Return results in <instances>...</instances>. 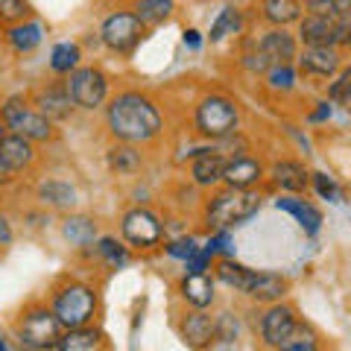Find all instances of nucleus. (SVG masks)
Returning <instances> with one entry per match:
<instances>
[{
    "mask_svg": "<svg viewBox=\"0 0 351 351\" xmlns=\"http://www.w3.org/2000/svg\"><path fill=\"white\" fill-rule=\"evenodd\" d=\"M179 334H182V343L193 348V351H205L217 343V319L208 316L205 311H193V313H184L182 322H179Z\"/></svg>",
    "mask_w": 351,
    "mask_h": 351,
    "instance_id": "nucleus-11",
    "label": "nucleus"
},
{
    "mask_svg": "<svg viewBox=\"0 0 351 351\" xmlns=\"http://www.w3.org/2000/svg\"><path fill=\"white\" fill-rule=\"evenodd\" d=\"M62 234L71 246L85 249L97 240V223L85 214H71V217H64V223H62Z\"/></svg>",
    "mask_w": 351,
    "mask_h": 351,
    "instance_id": "nucleus-24",
    "label": "nucleus"
},
{
    "mask_svg": "<svg viewBox=\"0 0 351 351\" xmlns=\"http://www.w3.org/2000/svg\"><path fill=\"white\" fill-rule=\"evenodd\" d=\"M120 234L135 249H156L164 240V226L147 208H132V211H126L123 219H120Z\"/></svg>",
    "mask_w": 351,
    "mask_h": 351,
    "instance_id": "nucleus-9",
    "label": "nucleus"
},
{
    "mask_svg": "<svg viewBox=\"0 0 351 351\" xmlns=\"http://www.w3.org/2000/svg\"><path fill=\"white\" fill-rule=\"evenodd\" d=\"M0 158H3L15 173L29 167L32 158H36L32 141H27L24 135H15V132H12V135H6L3 141H0Z\"/></svg>",
    "mask_w": 351,
    "mask_h": 351,
    "instance_id": "nucleus-22",
    "label": "nucleus"
},
{
    "mask_svg": "<svg viewBox=\"0 0 351 351\" xmlns=\"http://www.w3.org/2000/svg\"><path fill=\"white\" fill-rule=\"evenodd\" d=\"M261 12L263 21H269L272 27H287L302 21V3L299 0H263Z\"/></svg>",
    "mask_w": 351,
    "mask_h": 351,
    "instance_id": "nucleus-27",
    "label": "nucleus"
},
{
    "mask_svg": "<svg viewBox=\"0 0 351 351\" xmlns=\"http://www.w3.org/2000/svg\"><path fill=\"white\" fill-rule=\"evenodd\" d=\"M311 182H313V188H316V193H319L322 199L339 202V188H337V182L328 173H311Z\"/></svg>",
    "mask_w": 351,
    "mask_h": 351,
    "instance_id": "nucleus-39",
    "label": "nucleus"
},
{
    "mask_svg": "<svg viewBox=\"0 0 351 351\" xmlns=\"http://www.w3.org/2000/svg\"><path fill=\"white\" fill-rule=\"evenodd\" d=\"M211 258H214V255H208L205 249H199V252H196V255L188 261V272H208V269H211Z\"/></svg>",
    "mask_w": 351,
    "mask_h": 351,
    "instance_id": "nucleus-43",
    "label": "nucleus"
},
{
    "mask_svg": "<svg viewBox=\"0 0 351 351\" xmlns=\"http://www.w3.org/2000/svg\"><path fill=\"white\" fill-rule=\"evenodd\" d=\"M29 15V3L27 0H0V21L9 24H21Z\"/></svg>",
    "mask_w": 351,
    "mask_h": 351,
    "instance_id": "nucleus-38",
    "label": "nucleus"
},
{
    "mask_svg": "<svg viewBox=\"0 0 351 351\" xmlns=\"http://www.w3.org/2000/svg\"><path fill=\"white\" fill-rule=\"evenodd\" d=\"M144 21L138 18V12H129V9H117L112 12L103 27H100V36H103V44L108 50L114 53H132L144 38Z\"/></svg>",
    "mask_w": 351,
    "mask_h": 351,
    "instance_id": "nucleus-7",
    "label": "nucleus"
},
{
    "mask_svg": "<svg viewBox=\"0 0 351 351\" xmlns=\"http://www.w3.org/2000/svg\"><path fill=\"white\" fill-rule=\"evenodd\" d=\"M295 325H299V319H295V311L290 304H281V302L269 304L261 316V343L278 351L284 346V339L295 331Z\"/></svg>",
    "mask_w": 351,
    "mask_h": 351,
    "instance_id": "nucleus-10",
    "label": "nucleus"
},
{
    "mask_svg": "<svg viewBox=\"0 0 351 351\" xmlns=\"http://www.w3.org/2000/svg\"><path fill=\"white\" fill-rule=\"evenodd\" d=\"M237 29H240V12H237L234 6H226L223 12H219V18L214 21V27H211V32H208V38L217 44V41H223L228 32H237Z\"/></svg>",
    "mask_w": 351,
    "mask_h": 351,
    "instance_id": "nucleus-34",
    "label": "nucleus"
},
{
    "mask_svg": "<svg viewBox=\"0 0 351 351\" xmlns=\"http://www.w3.org/2000/svg\"><path fill=\"white\" fill-rule=\"evenodd\" d=\"M223 173H226V158L214 149H199L193 156L191 164V179L199 184V188H214V184L223 182Z\"/></svg>",
    "mask_w": 351,
    "mask_h": 351,
    "instance_id": "nucleus-17",
    "label": "nucleus"
},
{
    "mask_svg": "<svg viewBox=\"0 0 351 351\" xmlns=\"http://www.w3.org/2000/svg\"><path fill=\"white\" fill-rule=\"evenodd\" d=\"M243 68L252 71V73H267L272 68V59L258 47L255 53H246V56H243Z\"/></svg>",
    "mask_w": 351,
    "mask_h": 351,
    "instance_id": "nucleus-40",
    "label": "nucleus"
},
{
    "mask_svg": "<svg viewBox=\"0 0 351 351\" xmlns=\"http://www.w3.org/2000/svg\"><path fill=\"white\" fill-rule=\"evenodd\" d=\"M179 293L193 311H205L214 302V278L208 272H188L179 281Z\"/></svg>",
    "mask_w": 351,
    "mask_h": 351,
    "instance_id": "nucleus-18",
    "label": "nucleus"
},
{
    "mask_svg": "<svg viewBox=\"0 0 351 351\" xmlns=\"http://www.w3.org/2000/svg\"><path fill=\"white\" fill-rule=\"evenodd\" d=\"M269 179H272V184H276V188L299 196V193L307 191V184H311V173H307L304 164L284 158V161H276V164L269 167Z\"/></svg>",
    "mask_w": 351,
    "mask_h": 351,
    "instance_id": "nucleus-15",
    "label": "nucleus"
},
{
    "mask_svg": "<svg viewBox=\"0 0 351 351\" xmlns=\"http://www.w3.org/2000/svg\"><path fill=\"white\" fill-rule=\"evenodd\" d=\"M184 44H188L191 50H199V44H202L199 29H184Z\"/></svg>",
    "mask_w": 351,
    "mask_h": 351,
    "instance_id": "nucleus-46",
    "label": "nucleus"
},
{
    "mask_svg": "<svg viewBox=\"0 0 351 351\" xmlns=\"http://www.w3.org/2000/svg\"><path fill=\"white\" fill-rule=\"evenodd\" d=\"M0 120L6 129H12L15 135H24L27 141H50L53 138V123L50 117H44L38 108H29L24 97H9L6 106L0 108Z\"/></svg>",
    "mask_w": 351,
    "mask_h": 351,
    "instance_id": "nucleus-6",
    "label": "nucleus"
},
{
    "mask_svg": "<svg viewBox=\"0 0 351 351\" xmlns=\"http://www.w3.org/2000/svg\"><path fill=\"white\" fill-rule=\"evenodd\" d=\"M3 138H6V123L0 120V141H3Z\"/></svg>",
    "mask_w": 351,
    "mask_h": 351,
    "instance_id": "nucleus-49",
    "label": "nucleus"
},
{
    "mask_svg": "<svg viewBox=\"0 0 351 351\" xmlns=\"http://www.w3.org/2000/svg\"><path fill=\"white\" fill-rule=\"evenodd\" d=\"M261 208V193L258 191H243V188H223L217 191L205 205V223L217 228V232H228L249 217H255Z\"/></svg>",
    "mask_w": 351,
    "mask_h": 351,
    "instance_id": "nucleus-2",
    "label": "nucleus"
},
{
    "mask_svg": "<svg viewBox=\"0 0 351 351\" xmlns=\"http://www.w3.org/2000/svg\"><path fill=\"white\" fill-rule=\"evenodd\" d=\"M12 243V226H9L6 217H0V246H9Z\"/></svg>",
    "mask_w": 351,
    "mask_h": 351,
    "instance_id": "nucleus-44",
    "label": "nucleus"
},
{
    "mask_svg": "<svg viewBox=\"0 0 351 351\" xmlns=\"http://www.w3.org/2000/svg\"><path fill=\"white\" fill-rule=\"evenodd\" d=\"M97 255H100L112 269H120V267H126V263H129L126 246H120L114 237H100V240H97Z\"/></svg>",
    "mask_w": 351,
    "mask_h": 351,
    "instance_id": "nucleus-32",
    "label": "nucleus"
},
{
    "mask_svg": "<svg viewBox=\"0 0 351 351\" xmlns=\"http://www.w3.org/2000/svg\"><path fill=\"white\" fill-rule=\"evenodd\" d=\"M267 85L272 91H293L295 88V71L293 64H272L267 71Z\"/></svg>",
    "mask_w": 351,
    "mask_h": 351,
    "instance_id": "nucleus-35",
    "label": "nucleus"
},
{
    "mask_svg": "<svg viewBox=\"0 0 351 351\" xmlns=\"http://www.w3.org/2000/svg\"><path fill=\"white\" fill-rule=\"evenodd\" d=\"M304 9H307V15L339 21L351 15V0H304Z\"/></svg>",
    "mask_w": 351,
    "mask_h": 351,
    "instance_id": "nucleus-31",
    "label": "nucleus"
},
{
    "mask_svg": "<svg viewBox=\"0 0 351 351\" xmlns=\"http://www.w3.org/2000/svg\"><path fill=\"white\" fill-rule=\"evenodd\" d=\"M334 47H339V50L351 47V15H346V18H339V21H337V32H334Z\"/></svg>",
    "mask_w": 351,
    "mask_h": 351,
    "instance_id": "nucleus-41",
    "label": "nucleus"
},
{
    "mask_svg": "<svg viewBox=\"0 0 351 351\" xmlns=\"http://www.w3.org/2000/svg\"><path fill=\"white\" fill-rule=\"evenodd\" d=\"M36 108L50 120H68L73 112V100L64 85H44L36 91Z\"/></svg>",
    "mask_w": 351,
    "mask_h": 351,
    "instance_id": "nucleus-16",
    "label": "nucleus"
},
{
    "mask_svg": "<svg viewBox=\"0 0 351 351\" xmlns=\"http://www.w3.org/2000/svg\"><path fill=\"white\" fill-rule=\"evenodd\" d=\"M0 351H9V346H6V339L0 337Z\"/></svg>",
    "mask_w": 351,
    "mask_h": 351,
    "instance_id": "nucleus-50",
    "label": "nucleus"
},
{
    "mask_svg": "<svg viewBox=\"0 0 351 351\" xmlns=\"http://www.w3.org/2000/svg\"><path fill=\"white\" fill-rule=\"evenodd\" d=\"M276 208L284 214H290L295 223L302 226V232L304 234H319V228H322V211L316 208L311 199H302V196H278L276 199Z\"/></svg>",
    "mask_w": 351,
    "mask_h": 351,
    "instance_id": "nucleus-13",
    "label": "nucleus"
},
{
    "mask_svg": "<svg viewBox=\"0 0 351 351\" xmlns=\"http://www.w3.org/2000/svg\"><path fill=\"white\" fill-rule=\"evenodd\" d=\"M328 100L331 103H351V68H343L337 80L328 85Z\"/></svg>",
    "mask_w": 351,
    "mask_h": 351,
    "instance_id": "nucleus-36",
    "label": "nucleus"
},
{
    "mask_svg": "<svg viewBox=\"0 0 351 351\" xmlns=\"http://www.w3.org/2000/svg\"><path fill=\"white\" fill-rule=\"evenodd\" d=\"M299 68L304 76L331 80L343 71V56H339V47H304L299 56Z\"/></svg>",
    "mask_w": 351,
    "mask_h": 351,
    "instance_id": "nucleus-12",
    "label": "nucleus"
},
{
    "mask_svg": "<svg viewBox=\"0 0 351 351\" xmlns=\"http://www.w3.org/2000/svg\"><path fill=\"white\" fill-rule=\"evenodd\" d=\"M331 117V103H319V108H316V112L311 114V123H322V120H328Z\"/></svg>",
    "mask_w": 351,
    "mask_h": 351,
    "instance_id": "nucleus-45",
    "label": "nucleus"
},
{
    "mask_svg": "<svg viewBox=\"0 0 351 351\" xmlns=\"http://www.w3.org/2000/svg\"><path fill=\"white\" fill-rule=\"evenodd\" d=\"M6 41L15 53H32L44 41V27L36 24V21H21V24L9 27Z\"/></svg>",
    "mask_w": 351,
    "mask_h": 351,
    "instance_id": "nucleus-26",
    "label": "nucleus"
},
{
    "mask_svg": "<svg viewBox=\"0 0 351 351\" xmlns=\"http://www.w3.org/2000/svg\"><path fill=\"white\" fill-rule=\"evenodd\" d=\"M97 346H100V331L91 325H85V328H71V331H64L53 351H91Z\"/></svg>",
    "mask_w": 351,
    "mask_h": 351,
    "instance_id": "nucleus-29",
    "label": "nucleus"
},
{
    "mask_svg": "<svg viewBox=\"0 0 351 351\" xmlns=\"http://www.w3.org/2000/svg\"><path fill=\"white\" fill-rule=\"evenodd\" d=\"M214 272L226 287H232V290L243 293V295H249L252 284H255V278H258V269H249V267H243V263H237L232 258H219Z\"/></svg>",
    "mask_w": 351,
    "mask_h": 351,
    "instance_id": "nucleus-21",
    "label": "nucleus"
},
{
    "mask_svg": "<svg viewBox=\"0 0 351 351\" xmlns=\"http://www.w3.org/2000/svg\"><path fill=\"white\" fill-rule=\"evenodd\" d=\"M38 199L50 208H73L76 205V188L68 182H59V179H50V182H41L38 184Z\"/></svg>",
    "mask_w": 351,
    "mask_h": 351,
    "instance_id": "nucleus-28",
    "label": "nucleus"
},
{
    "mask_svg": "<svg viewBox=\"0 0 351 351\" xmlns=\"http://www.w3.org/2000/svg\"><path fill=\"white\" fill-rule=\"evenodd\" d=\"M59 337H62V325L56 319V313H53V307H44V304L27 307L15 325V339L24 351L56 348Z\"/></svg>",
    "mask_w": 351,
    "mask_h": 351,
    "instance_id": "nucleus-3",
    "label": "nucleus"
},
{
    "mask_svg": "<svg viewBox=\"0 0 351 351\" xmlns=\"http://www.w3.org/2000/svg\"><path fill=\"white\" fill-rule=\"evenodd\" d=\"M261 50L272 59V64H293L295 53H299V44H295V36H290L284 27H272L261 38Z\"/></svg>",
    "mask_w": 351,
    "mask_h": 351,
    "instance_id": "nucleus-19",
    "label": "nucleus"
},
{
    "mask_svg": "<svg viewBox=\"0 0 351 351\" xmlns=\"http://www.w3.org/2000/svg\"><path fill=\"white\" fill-rule=\"evenodd\" d=\"M193 123H196V132H199L202 138L223 141V138L237 132V123H240L237 103L228 100V97H223V94L205 97V100H199V106H196Z\"/></svg>",
    "mask_w": 351,
    "mask_h": 351,
    "instance_id": "nucleus-5",
    "label": "nucleus"
},
{
    "mask_svg": "<svg viewBox=\"0 0 351 351\" xmlns=\"http://www.w3.org/2000/svg\"><path fill=\"white\" fill-rule=\"evenodd\" d=\"M64 88H68L73 106L85 108V112H94L108 100V76L100 68H76Z\"/></svg>",
    "mask_w": 351,
    "mask_h": 351,
    "instance_id": "nucleus-8",
    "label": "nucleus"
},
{
    "mask_svg": "<svg viewBox=\"0 0 351 351\" xmlns=\"http://www.w3.org/2000/svg\"><path fill=\"white\" fill-rule=\"evenodd\" d=\"M106 164L117 176H135L144 167V156H141V149H135V144H123L120 141V144H114L106 152Z\"/></svg>",
    "mask_w": 351,
    "mask_h": 351,
    "instance_id": "nucleus-23",
    "label": "nucleus"
},
{
    "mask_svg": "<svg viewBox=\"0 0 351 351\" xmlns=\"http://www.w3.org/2000/svg\"><path fill=\"white\" fill-rule=\"evenodd\" d=\"M278 351H319V343H302V346H284Z\"/></svg>",
    "mask_w": 351,
    "mask_h": 351,
    "instance_id": "nucleus-48",
    "label": "nucleus"
},
{
    "mask_svg": "<svg viewBox=\"0 0 351 351\" xmlns=\"http://www.w3.org/2000/svg\"><path fill=\"white\" fill-rule=\"evenodd\" d=\"M164 249H167V255H170V258L188 263V261H191V258H193L202 246L196 243V237H179V240H170V243L164 246Z\"/></svg>",
    "mask_w": 351,
    "mask_h": 351,
    "instance_id": "nucleus-37",
    "label": "nucleus"
},
{
    "mask_svg": "<svg viewBox=\"0 0 351 351\" xmlns=\"http://www.w3.org/2000/svg\"><path fill=\"white\" fill-rule=\"evenodd\" d=\"M208 255H219V252H232V237L228 232H217L211 240H208V246H202Z\"/></svg>",
    "mask_w": 351,
    "mask_h": 351,
    "instance_id": "nucleus-42",
    "label": "nucleus"
},
{
    "mask_svg": "<svg viewBox=\"0 0 351 351\" xmlns=\"http://www.w3.org/2000/svg\"><path fill=\"white\" fill-rule=\"evenodd\" d=\"M334 32H337V21L316 15H304L299 21V38L304 47H334Z\"/></svg>",
    "mask_w": 351,
    "mask_h": 351,
    "instance_id": "nucleus-20",
    "label": "nucleus"
},
{
    "mask_svg": "<svg viewBox=\"0 0 351 351\" xmlns=\"http://www.w3.org/2000/svg\"><path fill=\"white\" fill-rule=\"evenodd\" d=\"M263 179V164L252 156H234L226 161V173H223V184L226 188H255Z\"/></svg>",
    "mask_w": 351,
    "mask_h": 351,
    "instance_id": "nucleus-14",
    "label": "nucleus"
},
{
    "mask_svg": "<svg viewBox=\"0 0 351 351\" xmlns=\"http://www.w3.org/2000/svg\"><path fill=\"white\" fill-rule=\"evenodd\" d=\"M108 132L123 144H147L158 138L161 132V112L158 106L141 91H123L108 103L106 112Z\"/></svg>",
    "mask_w": 351,
    "mask_h": 351,
    "instance_id": "nucleus-1",
    "label": "nucleus"
},
{
    "mask_svg": "<svg viewBox=\"0 0 351 351\" xmlns=\"http://www.w3.org/2000/svg\"><path fill=\"white\" fill-rule=\"evenodd\" d=\"M284 295H287V278L276 276V272H258V278L249 290V299H255L261 304H276Z\"/></svg>",
    "mask_w": 351,
    "mask_h": 351,
    "instance_id": "nucleus-25",
    "label": "nucleus"
},
{
    "mask_svg": "<svg viewBox=\"0 0 351 351\" xmlns=\"http://www.w3.org/2000/svg\"><path fill=\"white\" fill-rule=\"evenodd\" d=\"M80 59H82V50H80V44H73V41H62L53 47L50 53V68L53 73H73L76 68H80Z\"/></svg>",
    "mask_w": 351,
    "mask_h": 351,
    "instance_id": "nucleus-30",
    "label": "nucleus"
},
{
    "mask_svg": "<svg viewBox=\"0 0 351 351\" xmlns=\"http://www.w3.org/2000/svg\"><path fill=\"white\" fill-rule=\"evenodd\" d=\"M53 313L64 331L71 328H85L97 313V293L82 281H71L53 295Z\"/></svg>",
    "mask_w": 351,
    "mask_h": 351,
    "instance_id": "nucleus-4",
    "label": "nucleus"
},
{
    "mask_svg": "<svg viewBox=\"0 0 351 351\" xmlns=\"http://www.w3.org/2000/svg\"><path fill=\"white\" fill-rule=\"evenodd\" d=\"M173 0H138V18L144 21V24H158V21L170 18L173 12Z\"/></svg>",
    "mask_w": 351,
    "mask_h": 351,
    "instance_id": "nucleus-33",
    "label": "nucleus"
},
{
    "mask_svg": "<svg viewBox=\"0 0 351 351\" xmlns=\"http://www.w3.org/2000/svg\"><path fill=\"white\" fill-rule=\"evenodd\" d=\"M12 179H15V170L9 167V164H6L3 158H0V184H9Z\"/></svg>",
    "mask_w": 351,
    "mask_h": 351,
    "instance_id": "nucleus-47",
    "label": "nucleus"
}]
</instances>
